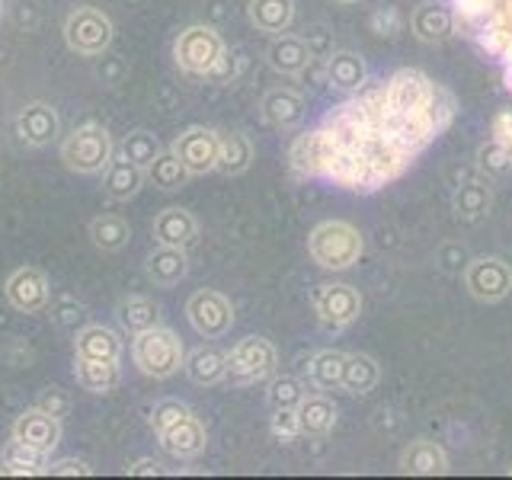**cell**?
<instances>
[{"instance_id": "cell-3", "label": "cell", "mask_w": 512, "mask_h": 480, "mask_svg": "<svg viewBox=\"0 0 512 480\" xmlns=\"http://www.w3.org/2000/svg\"><path fill=\"white\" fill-rule=\"evenodd\" d=\"M132 362H135V368L141 375L164 381V378H173L183 368L186 349H183L180 336L157 324L151 330L132 336Z\"/></svg>"}, {"instance_id": "cell-6", "label": "cell", "mask_w": 512, "mask_h": 480, "mask_svg": "<svg viewBox=\"0 0 512 480\" xmlns=\"http://www.w3.org/2000/svg\"><path fill=\"white\" fill-rule=\"evenodd\" d=\"M112 39H116V26L96 7H77L64 20V42L74 55L84 58H100L109 52Z\"/></svg>"}, {"instance_id": "cell-22", "label": "cell", "mask_w": 512, "mask_h": 480, "mask_svg": "<svg viewBox=\"0 0 512 480\" xmlns=\"http://www.w3.org/2000/svg\"><path fill=\"white\" fill-rule=\"evenodd\" d=\"M183 372L189 375L192 384H199V388H212V384L224 381V375H228V352L218 346L192 349L183 362Z\"/></svg>"}, {"instance_id": "cell-4", "label": "cell", "mask_w": 512, "mask_h": 480, "mask_svg": "<svg viewBox=\"0 0 512 480\" xmlns=\"http://www.w3.org/2000/svg\"><path fill=\"white\" fill-rule=\"evenodd\" d=\"M365 250V240L359 228H352L349 221H324L317 224L308 237V253L320 269L343 272L352 263H359V256Z\"/></svg>"}, {"instance_id": "cell-40", "label": "cell", "mask_w": 512, "mask_h": 480, "mask_svg": "<svg viewBox=\"0 0 512 480\" xmlns=\"http://www.w3.org/2000/svg\"><path fill=\"white\" fill-rule=\"evenodd\" d=\"M477 167H480V173L493 176V180H503V176L512 173V154L503 148V144H496L493 138H487L477 148Z\"/></svg>"}, {"instance_id": "cell-30", "label": "cell", "mask_w": 512, "mask_h": 480, "mask_svg": "<svg viewBox=\"0 0 512 480\" xmlns=\"http://www.w3.org/2000/svg\"><path fill=\"white\" fill-rule=\"evenodd\" d=\"M490 205H493V196H490V186L480 183V180H471V183H461L452 196V208H455V218L458 221H484L490 215Z\"/></svg>"}, {"instance_id": "cell-19", "label": "cell", "mask_w": 512, "mask_h": 480, "mask_svg": "<svg viewBox=\"0 0 512 480\" xmlns=\"http://www.w3.org/2000/svg\"><path fill=\"white\" fill-rule=\"evenodd\" d=\"M154 240L157 244H164V247H189L192 240L199 237V221L192 212H186V208L180 205H170L164 208L157 218H154Z\"/></svg>"}, {"instance_id": "cell-36", "label": "cell", "mask_w": 512, "mask_h": 480, "mask_svg": "<svg viewBox=\"0 0 512 480\" xmlns=\"http://www.w3.org/2000/svg\"><path fill=\"white\" fill-rule=\"evenodd\" d=\"M343 362H346V352H336V349H324L308 362V378L317 391H340L343 384Z\"/></svg>"}, {"instance_id": "cell-33", "label": "cell", "mask_w": 512, "mask_h": 480, "mask_svg": "<svg viewBox=\"0 0 512 480\" xmlns=\"http://www.w3.org/2000/svg\"><path fill=\"white\" fill-rule=\"evenodd\" d=\"M116 317H119L122 330H128L135 336V333H144V330H151V327L160 324V308L144 295H128V298L119 301Z\"/></svg>"}, {"instance_id": "cell-43", "label": "cell", "mask_w": 512, "mask_h": 480, "mask_svg": "<svg viewBox=\"0 0 512 480\" xmlns=\"http://www.w3.org/2000/svg\"><path fill=\"white\" fill-rule=\"evenodd\" d=\"M269 429H272V436H276L279 442H295L298 436H304V432H301V420H298V410H292V407L272 410Z\"/></svg>"}, {"instance_id": "cell-7", "label": "cell", "mask_w": 512, "mask_h": 480, "mask_svg": "<svg viewBox=\"0 0 512 480\" xmlns=\"http://www.w3.org/2000/svg\"><path fill=\"white\" fill-rule=\"evenodd\" d=\"M279 368V352L263 336H244L231 352H228V378L237 388H247V384H260L269 381Z\"/></svg>"}, {"instance_id": "cell-52", "label": "cell", "mask_w": 512, "mask_h": 480, "mask_svg": "<svg viewBox=\"0 0 512 480\" xmlns=\"http://www.w3.org/2000/svg\"><path fill=\"white\" fill-rule=\"evenodd\" d=\"M0 20H4V0H0Z\"/></svg>"}, {"instance_id": "cell-48", "label": "cell", "mask_w": 512, "mask_h": 480, "mask_svg": "<svg viewBox=\"0 0 512 480\" xmlns=\"http://www.w3.org/2000/svg\"><path fill=\"white\" fill-rule=\"evenodd\" d=\"M234 74H237V58L224 48L221 58L212 64V71L205 74V80H212V84H228V80H234Z\"/></svg>"}, {"instance_id": "cell-25", "label": "cell", "mask_w": 512, "mask_h": 480, "mask_svg": "<svg viewBox=\"0 0 512 480\" xmlns=\"http://www.w3.org/2000/svg\"><path fill=\"white\" fill-rule=\"evenodd\" d=\"M144 272L148 279L160 288H173L186 279L189 272V260H186V250L183 247H164L160 244L148 260H144Z\"/></svg>"}, {"instance_id": "cell-49", "label": "cell", "mask_w": 512, "mask_h": 480, "mask_svg": "<svg viewBox=\"0 0 512 480\" xmlns=\"http://www.w3.org/2000/svg\"><path fill=\"white\" fill-rule=\"evenodd\" d=\"M304 42H308V48H311V55L314 58H320V61H327L330 55H333V42H330V32L327 29H311L308 36H301Z\"/></svg>"}, {"instance_id": "cell-8", "label": "cell", "mask_w": 512, "mask_h": 480, "mask_svg": "<svg viewBox=\"0 0 512 480\" xmlns=\"http://www.w3.org/2000/svg\"><path fill=\"white\" fill-rule=\"evenodd\" d=\"M221 52H224V39L212 26H202V23L186 26L173 42L176 68L192 74V77H205L208 71H212V64L221 58Z\"/></svg>"}, {"instance_id": "cell-53", "label": "cell", "mask_w": 512, "mask_h": 480, "mask_svg": "<svg viewBox=\"0 0 512 480\" xmlns=\"http://www.w3.org/2000/svg\"><path fill=\"white\" fill-rule=\"evenodd\" d=\"M509 474H512V464H509Z\"/></svg>"}, {"instance_id": "cell-47", "label": "cell", "mask_w": 512, "mask_h": 480, "mask_svg": "<svg viewBox=\"0 0 512 480\" xmlns=\"http://www.w3.org/2000/svg\"><path fill=\"white\" fill-rule=\"evenodd\" d=\"M48 474L52 477H90V464L80 458H61V461H48Z\"/></svg>"}, {"instance_id": "cell-45", "label": "cell", "mask_w": 512, "mask_h": 480, "mask_svg": "<svg viewBox=\"0 0 512 480\" xmlns=\"http://www.w3.org/2000/svg\"><path fill=\"white\" fill-rule=\"evenodd\" d=\"M36 407L45 410V413H52L55 420H64V416H68V410H71V394L64 391V388H58V384H48V388L39 394Z\"/></svg>"}, {"instance_id": "cell-14", "label": "cell", "mask_w": 512, "mask_h": 480, "mask_svg": "<svg viewBox=\"0 0 512 480\" xmlns=\"http://www.w3.org/2000/svg\"><path fill=\"white\" fill-rule=\"evenodd\" d=\"M16 138H20L26 148H48L58 132H61V119L52 103H26L13 119Z\"/></svg>"}, {"instance_id": "cell-26", "label": "cell", "mask_w": 512, "mask_h": 480, "mask_svg": "<svg viewBox=\"0 0 512 480\" xmlns=\"http://www.w3.org/2000/svg\"><path fill=\"white\" fill-rule=\"evenodd\" d=\"M400 468L416 477L448 474V455L442 445L429 442V439H416L404 448V455H400Z\"/></svg>"}, {"instance_id": "cell-24", "label": "cell", "mask_w": 512, "mask_h": 480, "mask_svg": "<svg viewBox=\"0 0 512 480\" xmlns=\"http://www.w3.org/2000/svg\"><path fill=\"white\" fill-rule=\"evenodd\" d=\"M144 180H148L144 167L132 164V160H125V157H112L109 167L103 170V189H106V196L116 199V202L135 199L138 189L144 186Z\"/></svg>"}, {"instance_id": "cell-1", "label": "cell", "mask_w": 512, "mask_h": 480, "mask_svg": "<svg viewBox=\"0 0 512 480\" xmlns=\"http://www.w3.org/2000/svg\"><path fill=\"white\" fill-rule=\"evenodd\" d=\"M458 116L455 96L429 74L400 68L368 80L333 106L317 128L288 148L301 180H324L349 192H378L400 180Z\"/></svg>"}, {"instance_id": "cell-15", "label": "cell", "mask_w": 512, "mask_h": 480, "mask_svg": "<svg viewBox=\"0 0 512 480\" xmlns=\"http://www.w3.org/2000/svg\"><path fill=\"white\" fill-rule=\"evenodd\" d=\"M410 29H413V36L426 45L448 42L458 32L455 13L448 4H442V0H423V4L410 13Z\"/></svg>"}, {"instance_id": "cell-31", "label": "cell", "mask_w": 512, "mask_h": 480, "mask_svg": "<svg viewBox=\"0 0 512 480\" xmlns=\"http://www.w3.org/2000/svg\"><path fill=\"white\" fill-rule=\"evenodd\" d=\"M336 407L333 400H327L324 394H308L298 404V420H301V432L304 436H327L336 426Z\"/></svg>"}, {"instance_id": "cell-17", "label": "cell", "mask_w": 512, "mask_h": 480, "mask_svg": "<svg viewBox=\"0 0 512 480\" xmlns=\"http://www.w3.org/2000/svg\"><path fill=\"white\" fill-rule=\"evenodd\" d=\"M157 442L160 448L170 455V458H180V461H189V458H199L208 445V432L205 426L196 420V416H183L180 423H173L170 429L157 432Z\"/></svg>"}, {"instance_id": "cell-5", "label": "cell", "mask_w": 512, "mask_h": 480, "mask_svg": "<svg viewBox=\"0 0 512 480\" xmlns=\"http://www.w3.org/2000/svg\"><path fill=\"white\" fill-rule=\"evenodd\" d=\"M116 157V144H112V135L103 125L87 122L74 128V132L61 141V160L71 173L80 176H96L109 167V160Z\"/></svg>"}, {"instance_id": "cell-41", "label": "cell", "mask_w": 512, "mask_h": 480, "mask_svg": "<svg viewBox=\"0 0 512 480\" xmlns=\"http://www.w3.org/2000/svg\"><path fill=\"white\" fill-rule=\"evenodd\" d=\"M189 413H192V410L183 404V400H173V397H167V400H157L154 410H151V426H154V436H157V432L170 429L173 423H180L183 416H189Z\"/></svg>"}, {"instance_id": "cell-2", "label": "cell", "mask_w": 512, "mask_h": 480, "mask_svg": "<svg viewBox=\"0 0 512 480\" xmlns=\"http://www.w3.org/2000/svg\"><path fill=\"white\" fill-rule=\"evenodd\" d=\"M455 26L480 55L496 64L512 90V0H445Z\"/></svg>"}, {"instance_id": "cell-38", "label": "cell", "mask_w": 512, "mask_h": 480, "mask_svg": "<svg viewBox=\"0 0 512 480\" xmlns=\"http://www.w3.org/2000/svg\"><path fill=\"white\" fill-rule=\"evenodd\" d=\"M116 151H119V157L132 160V164H138V167L148 170V164L160 154V141H157L154 132H148V128H135L132 135H125V138L116 144Z\"/></svg>"}, {"instance_id": "cell-46", "label": "cell", "mask_w": 512, "mask_h": 480, "mask_svg": "<svg viewBox=\"0 0 512 480\" xmlns=\"http://www.w3.org/2000/svg\"><path fill=\"white\" fill-rule=\"evenodd\" d=\"M490 138L512 154V109H500L490 119Z\"/></svg>"}, {"instance_id": "cell-50", "label": "cell", "mask_w": 512, "mask_h": 480, "mask_svg": "<svg viewBox=\"0 0 512 480\" xmlns=\"http://www.w3.org/2000/svg\"><path fill=\"white\" fill-rule=\"evenodd\" d=\"M128 474H132V477H160V474H164V464L154 461V458H141V461L132 464V468H128Z\"/></svg>"}, {"instance_id": "cell-13", "label": "cell", "mask_w": 512, "mask_h": 480, "mask_svg": "<svg viewBox=\"0 0 512 480\" xmlns=\"http://www.w3.org/2000/svg\"><path fill=\"white\" fill-rule=\"evenodd\" d=\"M4 298L10 301V308L23 314H39L48 308L52 288H48V276L39 266H20L13 269L4 282Z\"/></svg>"}, {"instance_id": "cell-27", "label": "cell", "mask_w": 512, "mask_h": 480, "mask_svg": "<svg viewBox=\"0 0 512 480\" xmlns=\"http://www.w3.org/2000/svg\"><path fill=\"white\" fill-rule=\"evenodd\" d=\"M74 356H80V359H109V362H119L122 359V340H119L116 330H109L103 324H93V327H84V330L77 333Z\"/></svg>"}, {"instance_id": "cell-32", "label": "cell", "mask_w": 512, "mask_h": 480, "mask_svg": "<svg viewBox=\"0 0 512 480\" xmlns=\"http://www.w3.org/2000/svg\"><path fill=\"white\" fill-rule=\"evenodd\" d=\"M381 381V368L372 356H365V352H352L343 362V384L340 391L346 394H368Z\"/></svg>"}, {"instance_id": "cell-10", "label": "cell", "mask_w": 512, "mask_h": 480, "mask_svg": "<svg viewBox=\"0 0 512 480\" xmlns=\"http://www.w3.org/2000/svg\"><path fill=\"white\" fill-rule=\"evenodd\" d=\"M186 317L199 336L218 340V336H224L234 324V304L221 292H215V288H199V292H192L186 301Z\"/></svg>"}, {"instance_id": "cell-35", "label": "cell", "mask_w": 512, "mask_h": 480, "mask_svg": "<svg viewBox=\"0 0 512 480\" xmlns=\"http://www.w3.org/2000/svg\"><path fill=\"white\" fill-rule=\"evenodd\" d=\"M250 164H253V144H250V138L240 135V132L221 135L215 170L224 173V176H240L244 170H250Z\"/></svg>"}, {"instance_id": "cell-23", "label": "cell", "mask_w": 512, "mask_h": 480, "mask_svg": "<svg viewBox=\"0 0 512 480\" xmlns=\"http://www.w3.org/2000/svg\"><path fill=\"white\" fill-rule=\"evenodd\" d=\"M0 474L7 477H42L48 474V452H39L20 439H10L0 452Z\"/></svg>"}, {"instance_id": "cell-44", "label": "cell", "mask_w": 512, "mask_h": 480, "mask_svg": "<svg viewBox=\"0 0 512 480\" xmlns=\"http://www.w3.org/2000/svg\"><path fill=\"white\" fill-rule=\"evenodd\" d=\"M368 23H372V32H375V36H381V39H394L397 32L404 29V13H400L397 7H378Z\"/></svg>"}, {"instance_id": "cell-20", "label": "cell", "mask_w": 512, "mask_h": 480, "mask_svg": "<svg viewBox=\"0 0 512 480\" xmlns=\"http://www.w3.org/2000/svg\"><path fill=\"white\" fill-rule=\"evenodd\" d=\"M266 61H269L272 71H279L285 77H295V74H301L304 68H308V64L314 61V55H311L308 42H304L301 36L279 32V36L272 39L269 48H266Z\"/></svg>"}, {"instance_id": "cell-12", "label": "cell", "mask_w": 512, "mask_h": 480, "mask_svg": "<svg viewBox=\"0 0 512 480\" xmlns=\"http://www.w3.org/2000/svg\"><path fill=\"white\" fill-rule=\"evenodd\" d=\"M218 148H221V135L215 132V128L192 125L183 135H176L170 151L183 160L189 176H205V173H212L218 164Z\"/></svg>"}, {"instance_id": "cell-34", "label": "cell", "mask_w": 512, "mask_h": 480, "mask_svg": "<svg viewBox=\"0 0 512 480\" xmlns=\"http://www.w3.org/2000/svg\"><path fill=\"white\" fill-rule=\"evenodd\" d=\"M90 240L96 250L119 253L132 240V228H128V221L122 215H96L90 221Z\"/></svg>"}, {"instance_id": "cell-28", "label": "cell", "mask_w": 512, "mask_h": 480, "mask_svg": "<svg viewBox=\"0 0 512 480\" xmlns=\"http://www.w3.org/2000/svg\"><path fill=\"white\" fill-rule=\"evenodd\" d=\"M250 23L269 32V36H279L288 32V26L295 23V0H250Z\"/></svg>"}, {"instance_id": "cell-21", "label": "cell", "mask_w": 512, "mask_h": 480, "mask_svg": "<svg viewBox=\"0 0 512 480\" xmlns=\"http://www.w3.org/2000/svg\"><path fill=\"white\" fill-rule=\"evenodd\" d=\"M324 84L336 93H356L368 84V68L356 52H333L324 61Z\"/></svg>"}, {"instance_id": "cell-11", "label": "cell", "mask_w": 512, "mask_h": 480, "mask_svg": "<svg viewBox=\"0 0 512 480\" xmlns=\"http://www.w3.org/2000/svg\"><path fill=\"white\" fill-rule=\"evenodd\" d=\"M464 285H468L471 298L496 304L512 292V266L500 256H477L464 269Z\"/></svg>"}, {"instance_id": "cell-39", "label": "cell", "mask_w": 512, "mask_h": 480, "mask_svg": "<svg viewBox=\"0 0 512 480\" xmlns=\"http://www.w3.org/2000/svg\"><path fill=\"white\" fill-rule=\"evenodd\" d=\"M304 397H308V391H304V381H298L292 375H272L269 378L266 400H269L272 410H282V407L298 410V404H301Z\"/></svg>"}, {"instance_id": "cell-42", "label": "cell", "mask_w": 512, "mask_h": 480, "mask_svg": "<svg viewBox=\"0 0 512 480\" xmlns=\"http://www.w3.org/2000/svg\"><path fill=\"white\" fill-rule=\"evenodd\" d=\"M436 263H439L442 272H448V276H464V269H468L471 256H468V250H464V244H458V240H448V244L439 247Z\"/></svg>"}, {"instance_id": "cell-29", "label": "cell", "mask_w": 512, "mask_h": 480, "mask_svg": "<svg viewBox=\"0 0 512 480\" xmlns=\"http://www.w3.org/2000/svg\"><path fill=\"white\" fill-rule=\"evenodd\" d=\"M74 378L90 394H109L119 384V362L74 356Z\"/></svg>"}, {"instance_id": "cell-37", "label": "cell", "mask_w": 512, "mask_h": 480, "mask_svg": "<svg viewBox=\"0 0 512 480\" xmlns=\"http://www.w3.org/2000/svg\"><path fill=\"white\" fill-rule=\"evenodd\" d=\"M148 180L157 186V189H164V192H173V189H183L186 180H189V170L183 167V160L176 157L173 151H160L151 164H148Z\"/></svg>"}, {"instance_id": "cell-16", "label": "cell", "mask_w": 512, "mask_h": 480, "mask_svg": "<svg viewBox=\"0 0 512 480\" xmlns=\"http://www.w3.org/2000/svg\"><path fill=\"white\" fill-rule=\"evenodd\" d=\"M13 439H20V442H26L32 448H39V452L52 455L58 448V442H61V420H55L52 413H45L39 407H32V410L16 416Z\"/></svg>"}, {"instance_id": "cell-51", "label": "cell", "mask_w": 512, "mask_h": 480, "mask_svg": "<svg viewBox=\"0 0 512 480\" xmlns=\"http://www.w3.org/2000/svg\"><path fill=\"white\" fill-rule=\"evenodd\" d=\"M333 4H359V0H333Z\"/></svg>"}, {"instance_id": "cell-18", "label": "cell", "mask_w": 512, "mask_h": 480, "mask_svg": "<svg viewBox=\"0 0 512 480\" xmlns=\"http://www.w3.org/2000/svg\"><path fill=\"white\" fill-rule=\"evenodd\" d=\"M260 109H263V119L272 128H279V132H292V128H298L304 122V116H308V103H304V96L288 90V87L269 90L263 96Z\"/></svg>"}, {"instance_id": "cell-9", "label": "cell", "mask_w": 512, "mask_h": 480, "mask_svg": "<svg viewBox=\"0 0 512 480\" xmlns=\"http://www.w3.org/2000/svg\"><path fill=\"white\" fill-rule=\"evenodd\" d=\"M314 311L320 327L330 330V333H340L349 324H356L359 314H362V295L359 288H352L346 282H324L314 288Z\"/></svg>"}]
</instances>
